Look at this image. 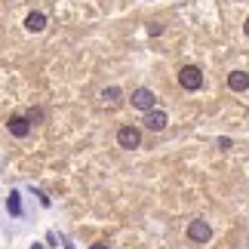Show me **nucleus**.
Here are the masks:
<instances>
[{"label":"nucleus","instance_id":"11","mask_svg":"<svg viewBox=\"0 0 249 249\" xmlns=\"http://www.w3.org/2000/svg\"><path fill=\"white\" fill-rule=\"evenodd\" d=\"M148 34H151V37H157V34H163V25H157V22H154V25H148Z\"/></svg>","mask_w":249,"mask_h":249},{"label":"nucleus","instance_id":"12","mask_svg":"<svg viewBox=\"0 0 249 249\" xmlns=\"http://www.w3.org/2000/svg\"><path fill=\"white\" fill-rule=\"evenodd\" d=\"M243 31H246V37H249V18H246V25H243Z\"/></svg>","mask_w":249,"mask_h":249},{"label":"nucleus","instance_id":"14","mask_svg":"<svg viewBox=\"0 0 249 249\" xmlns=\"http://www.w3.org/2000/svg\"><path fill=\"white\" fill-rule=\"evenodd\" d=\"M92 249H105V246H102V243H99V246H92Z\"/></svg>","mask_w":249,"mask_h":249},{"label":"nucleus","instance_id":"5","mask_svg":"<svg viewBox=\"0 0 249 249\" xmlns=\"http://www.w3.org/2000/svg\"><path fill=\"white\" fill-rule=\"evenodd\" d=\"M166 123H169L166 111H157V108L145 111V126H148L151 132H163V129H166Z\"/></svg>","mask_w":249,"mask_h":249},{"label":"nucleus","instance_id":"4","mask_svg":"<svg viewBox=\"0 0 249 249\" xmlns=\"http://www.w3.org/2000/svg\"><path fill=\"white\" fill-rule=\"evenodd\" d=\"M188 237H191L194 243H206L209 237H213V228H209L203 218H194V222L188 225Z\"/></svg>","mask_w":249,"mask_h":249},{"label":"nucleus","instance_id":"13","mask_svg":"<svg viewBox=\"0 0 249 249\" xmlns=\"http://www.w3.org/2000/svg\"><path fill=\"white\" fill-rule=\"evenodd\" d=\"M31 249H43V243H34V246H31Z\"/></svg>","mask_w":249,"mask_h":249},{"label":"nucleus","instance_id":"8","mask_svg":"<svg viewBox=\"0 0 249 249\" xmlns=\"http://www.w3.org/2000/svg\"><path fill=\"white\" fill-rule=\"evenodd\" d=\"M120 102H123V92L117 89V86H108V89H102V105H105V108H117Z\"/></svg>","mask_w":249,"mask_h":249},{"label":"nucleus","instance_id":"6","mask_svg":"<svg viewBox=\"0 0 249 249\" xmlns=\"http://www.w3.org/2000/svg\"><path fill=\"white\" fill-rule=\"evenodd\" d=\"M6 129L13 132L16 139H25L28 132H31V120H28V117H9V123H6Z\"/></svg>","mask_w":249,"mask_h":249},{"label":"nucleus","instance_id":"9","mask_svg":"<svg viewBox=\"0 0 249 249\" xmlns=\"http://www.w3.org/2000/svg\"><path fill=\"white\" fill-rule=\"evenodd\" d=\"M25 28L31 34H40L43 28H46V16L43 13H28V18H25Z\"/></svg>","mask_w":249,"mask_h":249},{"label":"nucleus","instance_id":"3","mask_svg":"<svg viewBox=\"0 0 249 249\" xmlns=\"http://www.w3.org/2000/svg\"><path fill=\"white\" fill-rule=\"evenodd\" d=\"M117 145L126 148V151L139 148V145H142V132H139L136 126H120V129H117Z\"/></svg>","mask_w":249,"mask_h":249},{"label":"nucleus","instance_id":"1","mask_svg":"<svg viewBox=\"0 0 249 249\" xmlns=\"http://www.w3.org/2000/svg\"><path fill=\"white\" fill-rule=\"evenodd\" d=\"M178 83H181V89L197 92L200 86H203V71H200L197 65H185V68L178 71Z\"/></svg>","mask_w":249,"mask_h":249},{"label":"nucleus","instance_id":"10","mask_svg":"<svg viewBox=\"0 0 249 249\" xmlns=\"http://www.w3.org/2000/svg\"><path fill=\"white\" fill-rule=\"evenodd\" d=\"M6 209L13 215H22V197H18V191H13V194H9V200H6Z\"/></svg>","mask_w":249,"mask_h":249},{"label":"nucleus","instance_id":"7","mask_svg":"<svg viewBox=\"0 0 249 249\" xmlns=\"http://www.w3.org/2000/svg\"><path fill=\"white\" fill-rule=\"evenodd\" d=\"M228 86H231L234 92H246L249 89V74L246 71H231L228 74Z\"/></svg>","mask_w":249,"mask_h":249},{"label":"nucleus","instance_id":"2","mask_svg":"<svg viewBox=\"0 0 249 249\" xmlns=\"http://www.w3.org/2000/svg\"><path fill=\"white\" fill-rule=\"evenodd\" d=\"M129 102H132V108H139V111H151V108L157 105V95L151 92L148 86H139V89L132 92V99H129Z\"/></svg>","mask_w":249,"mask_h":249}]
</instances>
